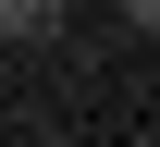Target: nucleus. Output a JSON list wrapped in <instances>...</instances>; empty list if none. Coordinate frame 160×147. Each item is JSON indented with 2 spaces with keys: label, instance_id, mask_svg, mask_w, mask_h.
I'll use <instances>...</instances> for the list:
<instances>
[{
  "label": "nucleus",
  "instance_id": "obj_1",
  "mask_svg": "<svg viewBox=\"0 0 160 147\" xmlns=\"http://www.w3.org/2000/svg\"><path fill=\"white\" fill-rule=\"evenodd\" d=\"M74 12H86V0H0V37H12V49H49Z\"/></svg>",
  "mask_w": 160,
  "mask_h": 147
},
{
  "label": "nucleus",
  "instance_id": "obj_2",
  "mask_svg": "<svg viewBox=\"0 0 160 147\" xmlns=\"http://www.w3.org/2000/svg\"><path fill=\"white\" fill-rule=\"evenodd\" d=\"M111 25H136V37H160V0H99Z\"/></svg>",
  "mask_w": 160,
  "mask_h": 147
}]
</instances>
